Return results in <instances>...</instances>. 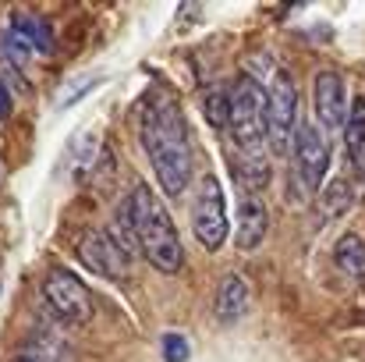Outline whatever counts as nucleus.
<instances>
[{
    "label": "nucleus",
    "mask_w": 365,
    "mask_h": 362,
    "mask_svg": "<svg viewBox=\"0 0 365 362\" xmlns=\"http://www.w3.org/2000/svg\"><path fill=\"white\" fill-rule=\"evenodd\" d=\"M7 43L14 54H50L53 50V32L43 18L36 14H14L11 29H7Z\"/></svg>",
    "instance_id": "10"
},
{
    "label": "nucleus",
    "mask_w": 365,
    "mask_h": 362,
    "mask_svg": "<svg viewBox=\"0 0 365 362\" xmlns=\"http://www.w3.org/2000/svg\"><path fill=\"white\" fill-rule=\"evenodd\" d=\"M192 231L206 252H217L227 241L231 224H227V203H224V188L217 174H206L199 181V196L192 203Z\"/></svg>",
    "instance_id": "5"
},
{
    "label": "nucleus",
    "mask_w": 365,
    "mask_h": 362,
    "mask_svg": "<svg viewBox=\"0 0 365 362\" xmlns=\"http://www.w3.org/2000/svg\"><path fill=\"white\" fill-rule=\"evenodd\" d=\"M43 298L50 306V313L61 323H89L96 306H93V291L64 266H53L43 281Z\"/></svg>",
    "instance_id": "6"
},
{
    "label": "nucleus",
    "mask_w": 365,
    "mask_h": 362,
    "mask_svg": "<svg viewBox=\"0 0 365 362\" xmlns=\"http://www.w3.org/2000/svg\"><path fill=\"white\" fill-rule=\"evenodd\" d=\"M227 156H231V171H235L238 185L245 188V196H255V192H262V188L269 185L273 174H269V160H266V153H252V149L231 146Z\"/></svg>",
    "instance_id": "12"
},
{
    "label": "nucleus",
    "mask_w": 365,
    "mask_h": 362,
    "mask_svg": "<svg viewBox=\"0 0 365 362\" xmlns=\"http://www.w3.org/2000/svg\"><path fill=\"white\" fill-rule=\"evenodd\" d=\"M11 107H14V100H11V89L0 82V121L11 118Z\"/></svg>",
    "instance_id": "18"
},
{
    "label": "nucleus",
    "mask_w": 365,
    "mask_h": 362,
    "mask_svg": "<svg viewBox=\"0 0 365 362\" xmlns=\"http://www.w3.org/2000/svg\"><path fill=\"white\" fill-rule=\"evenodd\" d=\"M163 359L167 362H185L188 359V341L181 334H167L163 338Z\"/></svg>",
    "instance_id": "17"
},
{
    "label": "nucleus",
    "mask_w": 365,
    "mask_h": 362,
    "mask_svg": "<svg viewBox=\"0 0 365 362\" xmlns=\"http://www.w3.org/2000/svg\"><path fill=\"white\" fill-rule=\"evenodd\" d=\"M312 107H316V121L327 131L348 128V96H344V79L337 71H319L312 82Z\"/></svg>",
    "instance_id": "9"
},
{
    "label": "nucleus",
    "mask_w": 365,
    "mask_h": 362,
    "mask_svg": "<svg viewBox=\"0 0 365 362\" xmlns=\"http://www.w3.org/2000/svg\"><path fill=\"white\" fill-rule=\"evenodd\" d=\"M248 302H252V291H248V281L242 273H227L217 288V320L220 323H238L245 313H248Z\"/></svg>",
    "instance_id": "13"
},
{
    "label": "nucleus",
    "mask_w": 365,
    "mask_h": 362,
    "mask_svg": "<svg viewBox=\"0 0 365 362\" xmlns=\"http://www.w3.org/2000/svg\"><path fill=\"white\" fill-rule=\"evenodd\" d=\"M344 139H348V160H351L355 174L365 181V96H355V104H351Z\"/></svg>",
    "instance_id": "14"
},
{
    "label": "nucleus",
    "mask_w": 365,
    "mask_h": 362,
    "mask_svg": "<svg viewBox=\"0 0 365 362\" xmlns=\"http://www.w3.org/2000/svg\"><path fill=\"white\" fill-rule=\"evenodd\" d=\"M78 259L93 270V273H100V277H107V281H124L128 273H131V256H128V245H124L118 235H110L107 228H86L82 235H78Z\"/></svg>",
    "instance_id": "7"
},
{
    "label": "nucleus",
    "mask_w": 365,
    "mask_h": 362,
    "mask_svg": "<svg viewBox=\"0 0 365 362\" xmlns=\"http://www.w3.org/2000/svg\"><path fill=\"white\" fill-rule=\"evenodd\" d=\"M121 224L128 245H135L160 273H178L185 266L181 235H178L163 199L149 185H135L131 188V196L124 199Z\"/></svg>",
    "instance_id": "2"
},
{
    "label": "nucleus",
    "mask_w": 365,
    "mask_h": 362,
    "mask_svg": "<svg viewBox=\"0 0 365 362\" xmlns=\"http://www.w3.org/2000/svg\"><path fill=\"white\" fill-rule=\"evenodd\" d=\"M334 263L351 277V281H359V284H365V241L359 238V235H341L337 238V245H334Z\"/></svg>",
    "instance_id": "15"
},
{
    "label": "nucleus",
    "mask_w": 365,
    "mask_h": 362,
    "mask_svg": "<svg viewBox=\"0 0 365 362\" xmlns=\"http://www.w3.org/2000/svg\"><path fill=\"white\" fill-rule=\"evenodd\" d=\"M14 362H50V359H43V356H36V352H25V356H18Z\"/></svg>",
    "instance_id": "19"
},
{
    "label": "nucleus",
    "mask_w": 365,
    "mask_h": 362,
    "mask_svg": "<svg viewBox=\"0 0 365 362\" xmlns=\"http://www.w3.org/2000/svg\"><path fill=\"white\" fill-rule=\"evenodd\" d=\"M227 128H231V142L238 149L262 153V142H266V93L252 75H242L238 86L231 89Z\"/></svg>",
    "instance_id": "4"
},
{
    "label": "nucleus",
    "mask_w": 365,
    "mask_h": 362,
    "mask_svg": "<svg viewBox=\"0 0 365 362\" xmlns=\"http://www.w3.org/2000/svg\"><path fill=\"white\" fill-rule=\"evenodd\" d=\"M323 206H327V217H337V213H344L348 206H351V185L344 181V178H337L327 192H323V199H319Z\"/></svg>",
    "instance_id": "16"
},
{
    "label": "nucleus",
    "mask_w": 365,
    "mask_h": 362,
    "mask_svg": "<svg viewBox=\"0 0 365 362\" xmlns=\"http://www.w3.org/2000/svg\"><path fill=\"white\" fill-rule=\"evenodd\" d=\"M252 79L266 93V142H269V153H277V156L294 153V139H298L302 121H298V89H294L291 71L266 61V71L252 75Z\"/></svg>",
    "instance_id": "3"
},
{
    "label": "nucleus",
    "mask_w": 365,
    "mask_h": 362,
    "mask_svg": "<svg viewBox=\"0 0 365 362\" xmlns=\"http://www.w3.org/2000/svg\"><path fill=\"white\" fill-rule=\"evenodd\" d=\"M138 135H142V149L153 164L160 188L170 199L185 196L192 171H195V160H192V135H188V124H185L178 100L167 93H153L142 107Z\"/></svg>",
    "instance_id": "1"
},
{
    "label": "nucleus",
    "mask_w": 365,
    "mask_h": 362,
    "mask_svg": "<svg viewBox=\"0 0 365 362\" xmlns=\"http://www.w3.org/2000/svg\"><path fill=\"white\" fill-rule=\"evenodd\" d=\"M266 231H269V213H266V206H262L255 196H242L238 217H235V245L245 248V252H252V248L262 245Z\"/></svg>",
    "instance_id": "11"
},
{
    "label": "nucleus",
    "mask_w": 365,
    "mask_h": 362,
    "mask_svg": "<svg viewBox=\"0 0 365 362\" xmlns=\"http://www.w3.org/2000/svg\"><path fill=\"white\" fill-rule=\"evenodd\" d=\"M330 171V146H327V135L319 131V124L312 121H302L298 128V139H294V174L302 178V185L309 192H316L323 185Z\"/></svg>",
    "instance_id": "8"
}]
</instances>
